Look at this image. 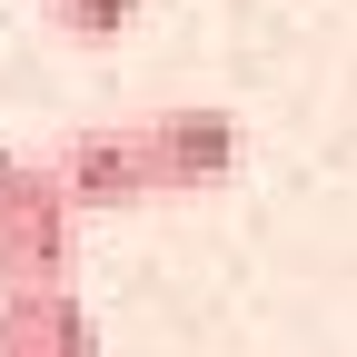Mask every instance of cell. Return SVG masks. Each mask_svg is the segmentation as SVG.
<instances>
[{
  "instance_id": "cell-1",
  "label": "cell",
  "mask_w": 357,
  "mask_h": 357,
  "mask_svg": "<svg viewBox=\"0 0 357 357\" xmlns=\"http://www.w3.org/2000/svg\"><path fill=\"white\" fill-rule=\"evenodd\" d=\"M70 208L89 218H119V208H149V199H189V189H218L238 178V119L229 109H149V119H109V129H79V139L50 159Z\"/></svg>"
},
{
  "instance_id": "cell-3",
  "label": "cell",
  "mask_w": 357,
  "mask_h": 357,
  "mask_svg": "<svg viewBox=\"0 0 357 357\" xmlns=\"http://www.w3.org/2000/svg\"><path fill=\"white\" fill-rule=\"evenodd\" d=\"M0 357H100V318H89L70 288L0 298Z\"/></svg>"
},
{
  "instance_id": "cell-2",
  "label": "cell",
  "mask_w": 357,
  "mask_h": 357,
  "mask_svg": "<svg viewBox=\"0 0 357 357\" xmlns=\"http://www.w3.org/2000/svg\"><path fill=\"white\" fill-rule=\"evenodd\" d=\"M70 229H79V208L60 189V169L0 149V298L70 288Z\"/></svg>"
},
{
  "instance_id": "cell-4",
  "label": "cell",
  "mask_w": 357,
  "mask_h": 357,
  "mask_svg": "<svg viewBox=\"0 0 357 357\" xmlns=\"http://www.w3.org/2000/svg\"><path fill=\"white\" fill-rule=\"evenodd\" d=\"M50 20L70 40H119L129 20H139V0H50Z\"/></svg>"
}]
</instances>
